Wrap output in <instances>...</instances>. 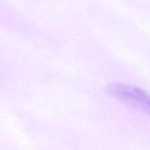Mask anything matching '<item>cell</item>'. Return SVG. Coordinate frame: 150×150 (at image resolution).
<instances>
[{
	"instance_id": "6da1fadb",
	"label": "cell",
	"mask_w": 150,
	"mask_h": 150,
	"mask_svg": "<svg viewBox=\"0 0 150 150\" xmlns=\"http://www.w3.org/2000/svg\"><path fill=\"white\" fill-rule=\"evenodd\" d=\"M107 91L128 106L149 113V98L144 90L136 86L116 83L110 84L107 87Z\"/></svg>"
}]
</instances>
